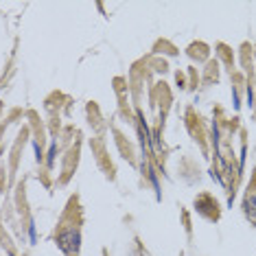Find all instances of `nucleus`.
Returning <instances> with one entry per match:
<instances>
[{"mask_svg":"<svg viewBox=\"0 0 256 256\" xmlns=\"http://www.w3.org/2000/svg\"><path fill=\"white\" fill-rule=\"evenodd\" d=\"M60 241V248L68 254H77L79 252V243H81V234H79V228H64V232H60L57 236Z\"/></svg>","mask_w":256,"mask_h":256,"instance_id":"nucleus-1","label":"nucleus"},{"mask_svg":"<svg viewBox=\"0 0 256 256\" xmlns=\"http://www.w3.org/2000/svg\"><path fill=\"white\" fill-rule=\"evenodd\" d=\"M243 210H246L248 219L256 224V190L250 188V193L246 195V202H243Z\"/></svg>","mask_w":256,"mask_h":256,"instance_id":"nucleus-2","label":"nucleus"}]
</instances>
